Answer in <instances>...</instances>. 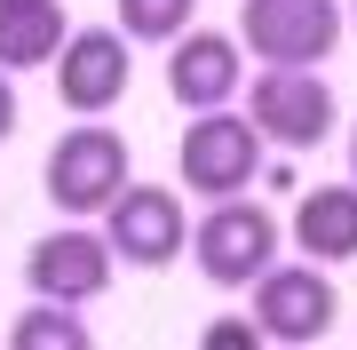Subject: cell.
Listing matches in <instances>:
<instances>
[{"instance_id":"13","label":"cell","mask_w":357,"mask_h":350,"mask_svg":"<svg viewBox=\"0 0 357 350\" xmlns=\"http://www.w3.org/2000/svg\"><path fill=\"white\" fill-rule=\"evenodd\" d=\"M79 302H48L32 295V311L8 326V350H88V319H72Z\"/></svg>"},{"instance_id":"3","label":"cell","mask_w":357,"mask_h":350,"mask_svg":"<svg viewBox=\"0 0 357 350\" xmlns=\"http://www.w3.org/2000/svg\"><path fill=\"white\" fill-rule=\"evenodd\" d=\"M175 175H183V191H199V199H230V191H246V183L262 175V128H255V112H191V128H183L175 143Z\"/></svg>"},{"instance_id":"14","label":"cell","mask_w":357,"mask_h":350,"mask_svg":"<svg viewBox=\"0 0 357 350\" xmlns=\"http://www.w3.org/2000/svg\"><path fill=\"white\" fill-rule=\"evenodd\" d=\"M199 16V0H119V32L135 40V48H167V40H183Z\"/></svg>"},{"instance_id":"15","label":"cell","mask_w":357,"mask_h":350,"mask_svg":"<svg viewBox=\"0 0 357 350\" xmlns=\"http://www.w3.org/2000/svg\"><path fill=\"white\" fill-rule=\"evenodd\" d=\"M199 342H206V350H255V342H270V335L255 326V311H246V319H222V326H206Z\"/></svg>"},{"instance_id":"17","label":"cell","mask_w":357,"mask_h":350,"mask_svg":"<svg viewBox=\"0 0 357 350\" xmlns=\"http://www.w3.org/2000/svg\"><path fill=\"white\" fill-rule=\"evenodd\" d=\"M349 175H357V128H349Z\"/></svg>"},{"instance_id":"1","label":"cell","mask_w":357,"mask_h":350,"mask_svg":"<svg viewBox=\"0 0 357 350\" xmlns=\"http://www.w3.org/2000/svg\"><path fill=\"white\" fill-rule=\"evenodd\" d=\"M191 263L206 286H222V295H246L270 263H278V215L262 207V199L230 191V199H206V215L191 223Z\"/></svg>"},{"instance_id":"4","label":"cell","mask_w":357,"mask_h":350,"mask_svg":"<svg viewBox=\"0 0 357 350\" xmlns=\"http://www.w3.org/2000/svg\"><path fill=\"white\" fill-rule=\"evenodd\" d=\"M246 112H255L262 143H278V152H318L333 136V88L318 64H262L246 80Z\"/></svg>"},{"instance_id":"7","label":"cell","mask_w":357,"mask_h":350,"mask_svg":"<svg viewBox=\"0 0 357 350\" xmlns=\"http://www.w3.org/2000/svg\"><path fill=\"white\" fill-rule=\"evenodd\" d=\"M246 295H255V326L270 342H326L333 319H342V295H333L326 263H270Z\"/></svg>"},{"instance_id":"6","label":"cell","mask_w":357,"mask_h":350,"mask_svg":"<svg viewBox=\"0 0 357 350\" xmlns=\"http://www.w3.org/2000/svg\"><path fill=\"white\" fill-rule=\"evenodd\" d=\"M238 40L255 64H326L342 48V8L333 0H246Z\"/></svg>"},{"instance_id":"11","label":"cell","mask_w":357,"mask_h":350,"mask_svg":"<svg viewBox=\"0 0 357 350\" xmlns=\"http://www.w3.org/2000/svg\"><path fill=\"white\" fill-rule=\"evenodd\" d=\"M294 247L310 263H357V175L349 183H318L294 199Z\"/></svg>"},{"instance_id":"18","label":"cell","mask_w":357,"mask_h":350,"mask_svg":"<svg viewBox=\"0 0 357 350\" xmlns=\"http://www.w3.org/2000/svg\"><path fill=\"white\" fill-rule=\"evenodd\" d=\"M349 16H357V0H349Z\"/></svg>"},{"instance_id":"10","label":"cell","mask_w":357,"mask_h":350,"mask_svg":"<svg viewBox=\"0 0 357 350\" xmlns=\"http://www.w3.org/2000/svg\"><path fill=\"white\" fill-rule=\"evenodd\" d=\"M246 88V40L238 32H215V24H191L183 40H167V96L183 112H215Z\"/></svg>"},{"instance_id":"8","label":"cell","mask_w":357,"mask_h":350,"mask_svg":"<svg viewBox=\"0 0 357 350\" xmlns=\"http://www.w3.org/2000/svg\"><path fill=\"white\" fill-rule=\"evenodd\" d=\"M128 80H135V40L119 32V24L72 32L64 56H56V96H64L72 119H103L119 96H128Z\"/></svg>"},{"instance_id":"16","label":"cell","mask_w":357,"mask_h":350,"mask_svg":"<svg viewBox=\"0 0 357 350\" xmlns=\"http://www.w3.org/2000/svg\"><path fill=\"white\" fill-rule=\"evenodd\" d=\"M16 136V72H0V143Z\"/></svg>"},{"instance_id":"12","label":"cell","mask_w":357,"mask_h":350,"mask_svg":"<svg viewBox=\"0 0 357 350\" xmlns=\"http://www.w3.org/2000/svg\"><path fill=\"white\" fill-rule=\"evenodd\" d=\"M72 40V16L64 0H0V72H32V64H56Z\"/></svg>"},{"instance_id":"5","label":"cell","mask_w":357,"mask_h":350,"mask_svg":"<svg viewBox=\"0 0 357 350\" xmlns=\"http://www.w3.org/2000/svg\"><path fill=\"white\" fill-rule=\"evenodd\" d=\"M103 239H112L119 263H135V271H167L175 255H191V215H183V191H167V183H135L103 207Z\"/></svg>"},{"instance_id":"9","label":"cell","mask_w":357,"mask_h":350,"mask_svg":"<svg viewBox=\"0 0 357 350\" xmlns=\"http://www.w3.org/2000/svg\"><path fill=\"white\" fill-rule=\"evenodd\" d=\"M112 271H119L112 239L88 231V223H72V215H64V231L24 247V286L48 295V302H96L103 286H112Z\"/></svg>"},{"instance_id":"2","label":"cell","mask_w":357,"mask_h":350,"mask_svg":"<svg viewBox=\"0 0 357 350\" xmlns=\"http://www.w3.org/2000/svg\"><path fill=\"white\" fill-rule=\"evenodd\" d=\"M40 191H48V207L56 215H72V223H88L103 215L119 191H128V136L119 128H64L48 143V168H40Z\"/></svg>"}]
</instances>
